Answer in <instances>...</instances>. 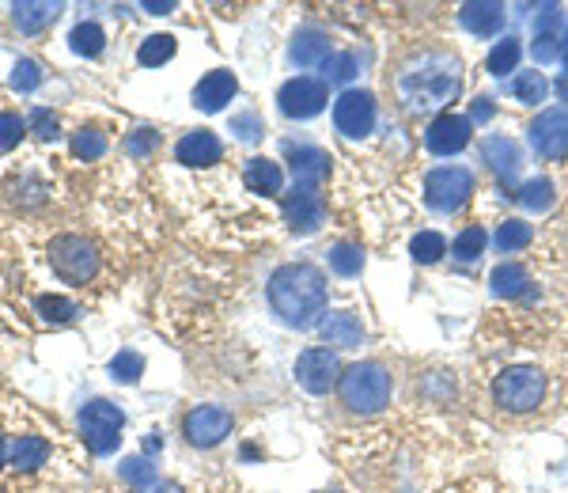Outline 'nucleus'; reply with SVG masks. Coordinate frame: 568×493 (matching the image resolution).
<instances>
[{
    "label": "nucleus",
    "mask_w": 568,
    "mask_h": 493,
    "mask_svg": "<svg viewBox=\"0 0 568 493\" xmlns=\"http://www.w3.org/2000/svg\"><path fill=\"white\" fill-rule=\"evenodd\" d=\"M394 99L409 114H425V110L451 107L462 92V61L447 46H421L409 50L391 76Z\"/></svg>",
    "instance_id": "f257e3e1"
},
{
    "label": "nucleus",
    "mask_w": 568,
    "mask_h": 493,
    "mask_svg": "<svg viewBox=\"0 0 568 493\" xmlns=\"http://www.w3.org/2000/svg\"><path fill=\"white\" fill-rule=\"evenodd\" d=\"M269 304L288 327H315L326 315V274L311 262H288L269 277Z\"/></svg>",
    "instance_id": "f03ea898"
},
{
    "label": "nucleus",
    "mask_w": 568,
    "mask_h": 493,
    "mask_svg": "<svg viewBox=\"0 0 568 493\" xmlns=\"http://www.w3.org/2000/svg\"><path fill=\"white\" fill-rule=\"evenodd\" d=\"M394 380L391 372L379 361H356V365L341 368L338 395L353 414H379L391 402Z\"/></svg>",
    "instance_id": "7ed1b4c3"
},
{
    "label": "nucleus",
    "mask_w": 568,
    "mask_h": 493,
    "mask_svg": "<svg viewBox=\"0 0 568 493\" xmlns=\"http://www.w3.org/2000/svg\"><path fill=\"white\" fill-rule=\"evenodd\" d=\"M493 399L508 414H531L546 399V376L534 365L504 368L497 380H493Z\"/></svg>",
    "instance_id": "20e7f679"
},
{
    "label": "nucleus",
    "mask_w": 568,
    "mask_h": 493,
    "mask_svg": "<svg viewBox=\"0 0 568 493\" xmlns=\"http://www.w3.org/2000/svg\"><path fill=\"white\" fill-rule=\"evenodd\" d=\"M122 425L125 414L118 402L107 399H91L84 410H80V437L88 444L95 456H110L118 444H122Z\"/></svg>",
    "instance_id": "39448f33"
},
{
    "label": "nucleus",
    "mask_w": 568,
    "mask_h": 493,
    "mask_svg": "<svg viewBox=\"0 0 568 493\" xmlns=\"http://www.w3.org/2000/svg\"><path fill=\"white\" fill-rule=\"evenodd\" d=\"M50 266H54V274L61 281L84 285V281H91V277L99 274V251L84 236H57L50 243Z\"/></svg>",
    "instance_id": "423d86ee"
},
{
    "label": "nucleus",
    "mask_w": 568,
    "mask_h": 493,
    "mask_svg": "<svg viewBox=\"0 0 568 493\" xmlns=\"http://www.w3.org/2000/svg\"><path fill=\"white\" fill-rule=\"evenodd\" d=\"M474 194V171L459 164L436 167L425 175V201L436 213H455Z\"/></svg>",
    "instance_id": "0eeeda50"
},
{
    "label": "nucleus",
    "mask_w": 568,
    "mask_h": 493,
    "mask_svg": "<svg viewBox=\"0 0 568 493\" xmlns=\"http://www.w3.org/2000/svg\"><path fill=\"white\" fill-rule=\"evenodd\" d=\"M326 99H330V84L326 80L296 76V80H288L277 92V107H281L284 118H315V114L326 110Z\"/></svg>",
    "instance_id": "6e6552de"
},
{
    "label": "nucleus",
    "mask_w": 568,
    "mask_h": 493,
    "mask_svg": "<svg viewBox=\"0 0 568 493\" xmlns=\"http://www.w3.org/2000/svg\"><path fill=\"white\" fill-rule=\"evenodd\" d=\"M341 380V365H338V353L326 346L315 349H303L296 357V384L311 395H326L330 387H338Z\"/></svg>",
    "instance_id": "1a4fd4ad"
},
{
    "label": "nucleus",
    "mask_w": 568,
    "mask_h": 493,
    "mask_svg": "<svg viewBox=\"0 0 568 493\" xmlns=\"http://www.w3.org/2000/svg\"><path fill=\"white\" fill-rule=\"evenodd\" d=\"M527 133H531V148L542 160H568V107L542 110Z\"/></svg>",
    "instance_id": "9d476101"
},
{
    "label": "nucleus",
    "mask_w": 568,
    "mask_h": 493,
    "mask_svg": "<svg viewBox=\"0 0 568 493\" xmlns=\"http://www.w3.org/2000/svg\"><path fill=\"white\" fill-rule=\"evenodd\" d=\"M334 126L345 137H368L375 129V95L364 92V88H349V92L338 95L334 103Z\"/></svg>",
    "instance_id": "9b49d317"
},
{
    "label": "nucleus",
    "mask_w": 568,
    "mask_h": 493,
    "mask_svg": "<svg viewBox=\"0 0 568 493\" xmlns=\"http://www.w3.org/2000/svg\"><path fill=\"white\" fill-rule=\"evenodd\" d=\"M231 414L224 410V406H197V410H190L186 414V437H190V444L194 448H216L220 440L231 433Z\"/></svg>",
    "instance_id": "f8f14e48"
},
{
    "label": "nucleus",
    "mask_w": 568,
    "mask_h": 493,
    "mask_svg": "<svg viewBox=\"0 0 568 493\" xmlns=\"http://www.w3.org/2000/svg\"><path fill=\"white\" fill-rule=\"evenodd\" d=\"M561 42H565V16L557 4H546L538 16H534V61L538 65H550L561 57Z\"/></svg>",
    "instance_id": "ddd939ff"
},
{
    "label": "nucleus",
    "mask_w": 568,
    "mask_h": 493,
    "mask_svg": "<svg viewBox=\"0 0 568 493\" xmlns=\"http://www.w3.org/2000/svg\"><path fill=\"white\" fill-rule=\"evenodd\" d=\"M284 220H288V228H292L296 236L319 232V224H322L319 190H311V186H292V194L284 198Z\"/></svg>",
    "instance_id": "4468645a"
},
{
    "label": "nucleus",
    "mask_w": 568,
    "mask_h": 493,
    "mask_svg": "<svg viewBox=\"0 0 568 493\" xmlns=\"http://www.w3.org/2000/svg\"><path fill=\"white\" fill-rule=\"evenodd\" d=\"M470 118L462 114H440L425 133V145L432 156H455L462 148L470 145Z\"/></svg>",
    "instance_id": "2eb2a0df"
},
{
    "label": "nucleus",
    "mask_w": 568,
    "mask_h": 493,
    "mask_svg": "<svg viewBox=\"0 0 568 493\" xmlns=\"http://www.w3.org/2000/svg\"><path fill=\"white\" fill-rule=\"evenodd\" d=\"M284 152H288V167H292L296 186L319 190V183L330 175V156L319 145H288Z\"/></svg>",
    "instance_id": "dca6fc26"
},
{
    "label": "nucleus",
    "mask_w": 568,
    "mask_h": 493,
    "mask_svg": "<svg viewBox=\"0 0 568 493\" xmlns=\"http://www.w3.org/2000/svg\"><path fill=\"white\" fill-rule=\"evenodd\" d=\"M481 156L489 171L497 175L500 183H515L519 179V167H523V156H519V145L512 137H485L481 141Z\"/></svg>",
    "instance_id": "f3484780"
},
{
    "label": "nucleus",
    "mask_w": 568,
    "mask_h": 493,
    "mask_svg": "<svg viewBox=\"0 0 568 493\" xmlns=\"http://www.w3.org/2000/svg\"><path fill=\"white\" fill-rule=\"evenodd\" d=\"M175 156H178V164H186V167H209L224 156V145H220V137H216L213 129H194V133H186V137L178 141Z\"/></svg>",
    "instance_id": "a211bd4d"
},
{
    "label": "nucleus",
    "mask_w": 568,
    "mask_h": 493,
    "mask_svg": "<svg viewBox=\"0 0 568 493\" xmlns=\"http://www.w3.org/2000/svg\"><path fill=\"white\" fill-rule=\"evenodd\" d=\"M235 92H239L235 73H228V69H213V73H205V80L194 88V107L205 110V114H216V110L228 107Z\"/></svg>",
    "instance_id": "6ab92c4d"
},
{
    "label": "nucleus",
    "mask_w": 568,
    "mask_h": 493,
    "mask_svg": "<svg viewBox=\"0 0 568 493\" xmlns=\"http://www.w3.org/2000/svg\"><path fill=\"white\" fill-rule=\"evenodd\" d=\"M288 57H292V65H300V69H319L330 61V35L319 31V27H303L296 31L292 38V46H288Z\"/></svg>",
    "instance_id": "aec40b11"
},
{
    "label": "nucleus",
    "mask_w": 568,
    "mask_h": 493,
    "mask_svg": "<svg viewBox=\"0 0 568 493\" xmlns=\"http://www.w3.org/2000/svg\"><path fill=\"white\" fill-rule=\"evenodd\" d=\"M459 23L478 38H493L504 27V4L497 0H481V4H462Z\"/></svg>",
    "instance_id": "412c9836"
},
{
    "label": "nucleus",
    "mask_w": 568,
    "mask_h": 493,
    "mask_svg": "<svg viewBox=\"0 0 568 493\" xmlns=\"http://www.w3.org/2000/svg\"><path fill=\"white\" fill-rule=\"evenodd\" d=\"M319 330H322V342L338 349H353L360 346V338H364V327H360L356 311H334V315H326L319 323Z\"/></svg>",
    "instance_id": "4be33fe9"
},
{
    "label": "nucleus",
    "mask_w": 568,
    "mask_h": 493,
    "mask_svg": "<svg viewBox=\"0 0 568 493\" xmlns=\"http://www.w3.org/2000/svg\"><path fill=\"white\" fill-rule=\"evenodd\" d=\"M243 179H247V186L254 190V194H281L284 171H281L277 160L254 156V160H247V167H243Z\"/></svg>",
    "instance_id": "5701e85b"
},
{
    "label": "nucleus",
    "mask_w": 568,
    "mask_h": 493,
    "mask_svg": "<svg viewBox=\"0 0 568 493\" xmlns=\"http://www.w3.org/2000/svg\"><path fill=\"white\" fill-rule=\"evenodd\" d=\"M50 459V444L42 437H19L12 448H8V463L16 471H38L42 463Z\"/></svg>",
    "instance_id": "b1692460"
},
{
    "label": "nucleus",
    "mask_w": 568,
    "mask_h": 493,
    "mask_svg": "<svg viewBox=\"0 0 568 493\" xmlns=\"http://www.w3.org/2000/svg\"><path fill=\"white\" fill-rule=\"evenodd\" d=\"M12 12H16V27L23 35H38V31H46L57 19L61 4H50V0H42V4H16Z\"/></svg>",
    "instance_id": "393cba45"
},
{
    "label": "nucleus",
    "mask_w": 568,
    "mask_h": 493,
    "mask_svg": "<svg viewBox=\"0 0 568 493\" xmlns=\"http://www.w3.org/2000/svg\"><path fill=\"white\" fill-rule=\"evenodd\" d=\"M489 285L497 296H523L531 285V274L519 266V262H500L497 270L489 274Z\"/></svg>",
    "instance_id": "a878e982"
},
{
    "label": "nucleus",
    "mask_w": 568,
    "mask_h": 493,
    "mask_svg": "<svg viewBox=\"0 0 568 493\" xmlns=\"http://www.w3.org/2000/svg\"><path fill=\"white\" fill-rule=\"evenodd\" d=\"M69 42H72V54L99 57L103 54V46H107V35H103V27H99V23H76Z\"/></svg>",
    "instance_id": "bb28decb"
},
{
    "label": "nucleus",
    "mask_w": 568,
    "mask_h": 493,
    "mask_svg": "<svg viewBox=\"0 0 568 493\" xmlns=\"http://www.w3.org/2000/svg\"><path fill=\"white\" fill-rule=\"evenodd\" d=\"M508 92H512L519 103H527V107H538V103L546 99V92H550V84H546V76L534 69V73H519V76H515L512 84H508Z\"/></svg>",
    "instance_id": "cd10ccee"
},
{
    "label": "nucleus",
    "mask_w": 568,
    "mask_h": 493,
    "mask_svg": "<svg viewBox=\"0 0 568 493\" xmlns=\"http://www.w3.org/2000/svg\"><path fill=\"white\" fill-rule=\"evenodd\" d=\"M531 239H534V228L527 220H504L497 228V247L504 255H515V251L531 247Z\"/></svg>",
    "instance_id": "c85d7f7f"
},
{
    "label": "nucleus",
    "mask_w": 568,
    "mask_h": 493,
    "mask_svg": "<svg viewBox=\"0 0 568 493\" xmlns=\"http://www.w3.org/2000/svg\"><path fill=\"white\" fill-rule=\"evenodd\" d=\"M175 35H152L141 42V50H137V61L141 65H148V69H160V65H167L171 57H175Z\"/></svg>",
    "instance_id": "c756f323"
},
{
    "label": "nucleus",
    "mask_w": 568,
    "mask_h": 493,
    "mask_svg": "<svg viewBox=\"0 0 568 493\" xmlns=\"http://www.w3.org/2000/svg\"><path fill=\"white\" fill-rule=\"evenodd\" d=\"M409 255L421 266H432V262H440L447 255V239L440 232H417L413 243H409Z\"/></svg>",
    "instance_id": "7c9ffc66"
},
{
    "label": "nucleus",
    "mask_w": 568,
    "mask_h": 493,
    "mask_svg": "<svg viewBox=\"0 0 568 493\" xmlns=\"http://www.w3.org/2000/svg\"><path fill=\"white\" fill-rule=\"evenodd\" d=\"M519 54H523L519 38H515V35L500 38L497 46H493V54H489V73H493V76L515 73V65H519Z\"/></svg>",
    "instance_id": "2f4dec72"
},
{
    "label": "nucleus",
    "mask_w": 568,
    "mask_h": 493,
    "mask_svg": "<svg viewBox=\"0 0 568 493\" xmlns=\"http://www.w3.org/2000/svg\"><path fill=\"white\" fill-rule=\"evenodd\" d=\"M485 243H489L485 228H481V224H470V228H462L459 236H455V243H451V255L459 258V262H474V258L485 251Z\"/></svg>",
    "instance_id": "473e14b6"
},
{
    "label": "nucleus",
    "mask_w": 568,
    "mask_h": 493,
    "mask_svg": "<svg viewBox=\"0 0 568 493\" xmlns=\"http://www.w3.org/2000/svg\"><path fill=\"white\" fill-rule=\"evenodd\" d=\"M72 152H76L80 160H99V156L107 152V137L95 126L76 129V133H72Z\"/></svg>",
    "instance_id": "72a5a7b5"
},
{
    "label": "nucleus",
    "mask_w": 568,
    "mask_h": 493,
    "mask_svg": "<svg viewBox=\"0 0 568 493\" xmlns=\"http://www.w3.org/2000/svg\"><path fill=\"white\" fill-rule=\"evenodd\" d=\"M330 266H334V274L341 277H356L364 270V251H360L356 243H338V247L330 251Z\"/></svg>",
    "instance_id": "f704fd0d"
},
{
    "label": "nucleus",
    "mask_w": 568,
    "mask_h": 493,
    "mask_svg": "<svg viewBox=\"0 0 568 493\" xmlns=\"http://www.w3.org/2000/svg\"><path fill=\"white\" fill-rule=\"evenodd\" d=\"M35 308L46 323H72V319H76V311H80L72 300H65V296H38Z\"/></svg>",
    "instance_id": "c9c22d12"
},
{
    "label": "nucleus",
    "mask_w": 568,
    "mask_h": 493,
    "mask_svg": "<svg viewBox=\"0 0 568 493\" xmlns=\"http://www.w3.org/2000/svg\"><path fill=\"white\" fill-rule=\"evenodd\" d=\"M141 372H144V357L133 353V349H122V353L110 361V376H114L118 384H133Z\"/></svg>",
    "instance_id": "e433bc0d"
},
{
    "label": "nucleus",
    "mask_w": 568,
    "mask_h": 493,
    "mask_svg": "<svg viewBox=\"0 0 568 493\" xmlns=\"http://www.w3.org/2000/svg\"><path fill=\"white\" fill-rule=\"evenodd\" d=\"M515 198L523 201L527 209H538V213H542V209H550L553 205V183L550 179H531V183L523 186Z\"/></svg>",
    "instance_id": "4c0bfd02"
},
{
    "label": "nucleus",
    "mask_w": 568,
    "mask_h": 493,
    "mask_svg": "<svg viewBox=\"0 0 568 493\" xmlns=\"http://www.w3.org/2000/svg\"><path fill=\"white\" fill-rule=\"evenodd\" d=\"M322 69H326V73H322L326 84H349L360 65H356V54H334Z\"/></svg>",
    "instance_id": "58836bf2"
},
{
    "label": "nucleus",
    "mask_w": 568,
    "mask_h": 493,
    "mask_svg": "<svg viewBox=\"0 0 568 493\" xmlns=\"http://www.w3.org/2000/svg\"><path fill=\"white\" fill-rule=\"evenodd\" d=\"M38 84H42V69H38L35 61H16V69H12V88H16V92H35Z\"/></svg>",
    "instance_id": "ea45409f"
},
{
    "label": "nucleus",
    "mask_w": 568,
    "mask_h": 493,
    "mask_svg": "<svg viewBox=\"0 0 568 493\" xmlns=\"http://www.w3.org/2000/svg\"><path fill=\"white\" fill-rule=\"evenodd\" d=\"M23 141V118L12 110H0V152L4 148H16Z\"/></svg>",
    "instance_id": "a19ab883"
},
{
    "label": "nucleus",
    "mask_w": 568,
    "mask_h": 493,
    "mask_svg": "<svg viewBox=\"0 0 568 493\" xmlns=\"http://www.w3.org/2000/svg\"><path fill=\"white\" fill-rule=\"evenodd\" d=\"M31 129H35V137H42V141H54L57 137V118L50 114V110H42V107H35L31 110Z\"/></svg>",
    "instance_id": "79ce46f5"
},
{
    "label": "nucleus",
    "mask_w": 568,
    "mask_h": 493,
    "mask_svg": "<svg viewBox=\"0 0 568 493\" xmlns=\"http://www.w3.org/2000/svg\"><path fill=\"white\" fill-rule=\"evenodd\" d=\"M122 478H129V482H152V463L148 459H125L122 463Z\"/></svg>",
    "instance_id": "37998d69"
},
{
    "label": "nucleus",
    "mask_w": 568,
    "mask_h": 493,
    "mask_svg": "<svg viewBox=\"0 0 568 493\" xmlns=\"http://www.w3.org/2000/svg\"><path fill=\"white\" fill-rule=\"evenodd\" d=\"M156 145H160L156 129H137V133L129 137V152H133V156H144V152H152Z\"/></svg>",
    "instance_id": "c03bdc74"
},
{
    "label": "nucleus",
    "mask_w": 568,
    "mask_h": 493,
    "mask_svg": "<svg viewBox=\"0 0 568 493\" xmlns=\"http://www.w3.org/2000/svg\"><path fill=\"white\" fill-rule=\"evenodd\" d=\"M231 129H235L243 141H258V118H254V114H239V118L231 122Z\"/></svg>",
    "instance_id": "a18cd8bd"
},
{
    "label": "nucleus",
    "mask_w": 568,
    "mask_h": 493,
    "mask_svg": "<svg viewBox=\"0 0 568 493\" xmlns=\"http://www.w3.org/2000/svg\"><path fill=\"white\" fill-rule=\"evenodd\" d=\"M129 493H182V486L167 482V478H152V482H141V486H133Z\"/></svg>",
    "instance_id": "49530a36"
},
{
    "label": "nucleus",
    "mask_w": 568,
    "mask_h": 493,
    "mask_svg": "<svg viewBox=\"0 0 568 493\" xmlns=\"http://www.w3.org/2000/svg\"><path fill=\"white\" fill-rule=\"evenodd\" d=\"M144 12H152V16H167V12H175V0H156V4H144Z\"/></svg>",
    "instance_id": "de8ad7c7"
},
{
    "label": "nucleus",
    "mask_w": 568,
    "mask_h": 493,
    "mask_svg": "<svg viewBox=\"0 0 568 493\" xmlns=\"http://www.w3.org/2000/svg\"><path fill=\"white\" fill-rule=\"evenodd\" d=\"M474 118H489V99H478V103H474Z\"/></svg>",
    "instance_id": "09e8293b"
},
{
    "label": "nucleus",
    "mask_w": 568,
    "mask_h": 493,
    "mask_svg": "<svg viewBox=\"0 0 568 493\" xmlns=\"http://www.w3.org/2000/svg\"><path fill=\"white\" fill-rule=\"evenodd\" d=\"M561 61H565V69H568V31H565V42H561Z\"/></svg>",
    "instance_id": "8fccbe9b"
},
{
    "label": "nucleus",
    "mask_w": 568,
    "mask_h": 493,
    "mask_svg": "<svg viewBox=\"0 0 568 493\" xmlns=\"http://www.w3.org/2000/svg\"><path fill=\"white\" fill-rule=\"evenodd\" d=\"M4 459H8V444H4V437H0V467H4Z\"/></svg>",
    "instance_id": "3c124183"
},
{
    "label": "nucleus",
    "mask_w": 568,
    "mask_h": 493,
    "mask_svg": "<svg viewBox=\"0 0 568 493\" xmlns=\"http://www.w3.org/2000/svg\"><path fill=\"white\" fill-rule=\"evenodd\" d=\"M557 92H561V95H565V99H568V76H565V80H561V84H557Z\"/></svg>",
    "instance_id": "603ef678"
}]
</instances>
